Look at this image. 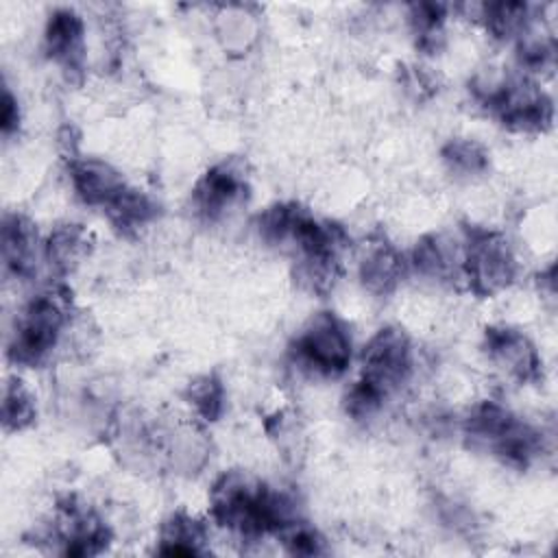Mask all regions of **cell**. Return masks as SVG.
I'll return each mask as SVG.
<instances>
[{
  "label": "cell",
  "mask_w": 558,
  "mask_h": 558,
  "mask_svg": "<svg viewBox=\"0 0 558 558\" xmlns=\"http://www.w3.org/2000/svg\"><path fill=\"white\" fill-rule=\"evenodd\" d=\"M72 301L61 286L33 294L17 312L7 336V357L20 368H37L52 357L70 331Z\"/></svg>",
  "instance_id": "1"
},
{
  "label": "cell",
  "mask_w": 558,
  "mask_h": 558,
  "mask_svg": "<svg viewBox=\"0 0 558 558\" xmlns=\"http://www.w3.org/2000/svg\"><path fill=\"white\" fill-rule=\"evenodd\" d=\"M290 360L310 377L336 379L344 375L353 360V338L344 318L333 312L310 316L290 344Z\"/></svg>",
  "instance_id": "2"
},
{
  "label": "cell",
  "mask_w": 558,
  "mask_h": 558,
  "mask_svg": "<svg viewBox=\"0 0 558 558\" xmlns=\"http://www.w3.org/2000/svg\"><path fill=\"white\" fill-rule=\"evenodd\" d=\"M519 257L510 240L488 227L464 229V272L462 283L482 299L499 296L519 277Z\"/></svg>",
  "instance_id": "3"
},
{
  "label": "cell",
  "mask_w": 558,
  "mask_h": 558,
  "mask_svg": "<svg viewBox=\"0 0 558 558\" xmlns=\"http://www.w3.org/2000/svg\"><path fill=\"white\" fill-rule=\"evenodd\" d=\"M416 362V349L408 331L388 325L377 329L362 347L360 379L390 401V397L401 392L412 381Z\"/></svg>",
  "instance_id": "4"
},
{
  "label": "cell",
  "mask_w": 558,
  "mask_h": 558,
  "mask_svg": "<svg viewBox=\"0 0 558 558\" xmlns=\"http://www.w3.org/2000/svg\"><path fill=\"white\" fill-rule=\"evenodd\" d=\"M482 351L486 362L504 379L534 384L543 377V357L534 340L510 325H493L484 331Z\"/></svg>",
  "instance_id": "5"
},
{
  "label": "cell",
  "mask_w": 558,
  "mask_h": 558,
  "mask_svg": "<svg viewBox=\"0 0 558 558\" xmlns=\"http://www.w3.org/2000/svg\"><path fill=\"white\" fill-rule=\"evenodd\" d=\"M248 194V177L240 161L225 159L207 168L192 190V205L207 222H218L238 211Z\"/></svg>",
  "instance_id": "6"
},
{
  "label": "cell",
  "mask_w": 558,
  "mask_h": 558,
  "mask_svg": "<svg viewBox=\"0 0 558 558\" xmlns=\"http://www.w3.org/2000/svg\"><path fill=\"white\" fill-rule=\"evenodd\" d=\"M408 268L434 283H462L464 231H434L416 240L408 255Z\"/></svg>",
  "instance_id": "7"
},
{
  "label": "cell",
  "mask_w": 558,
  "mask_h": 558,
  "mask_svg": "<svg viewBox=\"0 0 558 558\" xmlns=\"http://www.w3.org/2000/svg\"><path fill=\"white\" fill-rule=\"evenodd\" d=\"M46 57L68 76H81L87 59V24L74 9H54L41 33Z\"/></svg>",
  "instance_id": "8"
},
{
  "label": "cell",
  "mask_w": 558,
  "mask_h": 558,
  "mask_svg": "<svg viewBox=\"0 0 558 558\" xmlns=\"http://www.w3.org/2000/svg\"><path fill=\"white\" fill-rule=\"evenodd\" d=\"M70 187L81 203L100 209L102 214L116 203V198L129 187L122 172L100 157H68Z\"/></svg>",
  "instance_id": "9"
},
{
  "label": "cell",
  "mask_w": 558,
  "mask_h": 558,
  "mask_svg": "<svg viewBox=\"0 0 558 558\" xmlns=\"http://www.w3.org/2000/svg\"><path fill=\"white\" fill-rule=\"evenodd\" d=\"M0 251L4 272L17 281H28L37 275L44 259V240L31 218L17 211H9L2 218Z\"/></svg>",
  "instance_id": "10"
},
{
  "label": "cell",
  "mask_w": 558,
  "mask_h": 558,
  "mask_svg": "<svg viewBox=\"0 0 558 558\" xmlns=\"http://www.w3.org/2000/svg\"><path fill=\"white\" fill-rule=\"evenodd\" d=\"M408 270V257L384 238L368 242L357 262V277L373 296L392 294Z\"/></svg>",
  "instance_id": "11"
},
{
  "label": "cell",
  "mask_w": 558,
  "mask_h": 558,
  "mask_svg": "<svg viewBox=\"0 0 558 558\" xmlns=\"http://www.w3.org/2000/svg\"><path fill=\"white\" fill-rule=\"evenodd\" d=\"M89 248V231L76 222H61L44 238V259L57 277L74 272L87 259Z\"/></svg>",
  "instance_id": "12"
},
{
  "label": "cell",
  "mask_w": 558,
  "mask_h": 558,
  "mask_svg": "<svg viewBox=\"0 0 558 558\" xmlns=\"http://www.w3.org/2000/svg\"><path fill=\"white\" fill-rule=\"evenodd\" d=\"M209 551L207 525L190 512H172L159 527L157 554L163 556H201Z\"/></svg>",
  "instance_id": "13"
},
{
  "label": "cell",
  "mask_w": 558,
  "mask_h": 558,
  "mask_svg": "<svg viewBox=\"0 0 558 558\" xmlns=\"http://www.w3.org/2000/svg\"><path fill=\"white\" fill-rule=\"evenodd\" d=\"M214 17V33L220 46L231 54H246L259 39V15L244 4L218 7Z\"/></svg>",
  "instance_id": "14"
},
{
  "label": "cell",
  "mask_w": 558,
  "mask_h": 558,
  "mask_svg": "<svg viewBox=\"0 0 558 558\" xmlns=\"http://www.w3.org/2000/svg\"><path fill=\"white\" fill-rule=\"evenodd\" d=\"M157 214H159L157 201L148 192L135 185H129L116 198V203L105 211L109 222L126 235H133L146 229L157 218Z\"/></svg>",
  "instance_id": "15"
},
{
  "label": "cell",
  "mask_w": 558,
  "mask_h": 558,
  "mask_svg": "<svg viewBox=\"0 0 558 558\" xmlns=\"http://www.w3.org/2000/svg\"><path fill=\"white\" fill-rule=\"evenodd\" d=\"M440 159L445 168L458 179H477L490 166V155L484 144L473 137H451L440 148Z\"/></svg>",
  "instance_id": "16"
},
{
  "label": "cell",
  "mask_w": 558,
  "mask_h": 558,
  "mask_svg": "<svg viewBox=\"0 0 558 558\" xmlns=\"http://www.w3.org/2000/svg\"><path fill=\"white\" fill-rule=\"evenodd\" d=\"M2 427L4 432H22L33 425L37 416V403L31 388L15 375L7 379L2 388Z\"/></svg>",
  "instance_id": "17"
},
{
  "label": "cell",
  "mask_w": 558,
  "mask_h": 558,
  "mask_svg": "<svg viewBox=\"0 0 558 558\" xmlns=\"http://www.w3.org/2000/svg\"><path fill=\"white\" fill-rule=\"evenodd\" d=\"M225 399H227L225 384L214 373L196 377L194 381H190V386L185 390V401H187L192 414L205 423H214L222 416L225 403H227Z\"/></svg>",
  "instance_id": "18"
},
{
  "label": "cell",
  "mask_w": 558,
  "mask_h": 558,
  "mask_svg": "<svg viewBox=\"0 0 558 558\" xmlns=\"http://www.w3.org/2000/svg\"><path fill=\"white\" fill-rule=\"evenodd\" d=\"M20 124H22V111H20L17 96L4 83V87H2V113H0L2 137L9 142L20 131Z\"/></svg>",
  "instance_id": "19"
}]
</instances>
